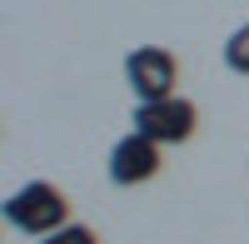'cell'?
I'll return each instance as SVG.
<instances>
[{
	"instance_id": "obj_2",
	"label": "cell",
	"mask_w": 249,
	"mask_h": 244,
	"mask_svg": "<svg viewBox=\"0 0 249 244\" xmlns=\"http://www.w3.org/2000/svg\"><path fill=\"white\" fill-rule=\"evenodd\" d=\"M135 130L150 135L155 145H184L199 130V110L184 95H164V100H140L135 105Z\"/></svg>"
},
{
	"instance_id": "obj_6",
	"label": "cell",
	"mask_w": 249,
	"mask_h": 244,
	"mask_svg": "<svg viewBox=\"0 0 249 244\" xmlns=\"http://www.w3.org/2000/svg\"><path fill=\"white\" fill-rule=\"evenodd\" d=\"M40 244H100V234H95L90 225H75V219H70L65 229H55V234H45Z\"/></svg>"
},
{
	"instance_id": "obj_1",
	"label": "cell",
	"mask_w": 249,
	"mask_h": 244,
	"mask_svg": "<svg viewBox=\"0 0 249 244\" xmlns=\"http://www.w3.org/2000/svg\"><path fill=\"white\" fill-rule=\"evenodd\" d=\"M5 219H10V229L45 239V234L70 225V199H65V190H55L50 179H30V185H20L5 199Z\"/></svg>"
},
{
	"instance_id": "obj_4",
	"label": "cell",
	"mask_w": 249,
	"mask_h": 244,
	"mask_svg": "<svg viewBox=\"0 0 249 244\" xmlns=\"http://www.w3.org/2000/svg\"><path fill=\"white\" fill-rule=\"evenodd\" d=\"M110 179L115 185H144V179H155L160 174V145L150 135H140V130H130L124 139H115V150H110Z\"/></svg>"
},
{
	"instance_id": "obj_3",
	"label": "cell",
	"mask_w": 249,
	"mask_h": 244,
	"mask_svg": "<svg viewBox=\"0 0 249 244\" xmlns=\"http://www.w3.org/2000/svg\"><path fill=\"white\" fill-rule=\"evenodd\" d=\"M124 80H130L135 100H164L179 85V60L164 45H140L124 55Z\"/></svg>"
},
{
	"instance_id": "obj_5",
	"label": "cell",
	"mask_w": 249,
	"mask_h": 244,
	"mask_svg": "<svg viewBox=\"0 0 249 244\" xmlns=\"http://www.w3.org/2000/svg\"><path fill=\"white\" fill-rule=\"evenodd\" d=\"M224 65H230L234 75H249V20L224 40Z\"/></svg>"
}]
</instances>
